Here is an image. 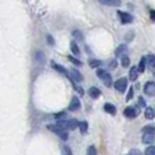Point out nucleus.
Returning a JSON list of instances; mask_svg holds the SVG:
<instances>
[{
  "mask_svg": "<svg viewBox=\"0 0 155 155\" xmlns=\"http://www.w3.org/2000/svg\"><path fill=\"white\" fill-rule=\"evenodd\" d=\"M64 116H65V113H64V112H61V113H57V114H55V118L60 119L61 117H64Z\"/></svg>",
  "mask_w": 155,
  "mask_h": 155,
  "instance_id": "obj_33",
  "label": "nucleus"
},
{
  "mask_svg": "<svg viewBox=\"0 0 155 155\" xmlns=\"http://www.w3.org/2000/svg\"><path fill=\"white\" fill-rule=\"evenodd\" d=\"M139 104H140V105H141V106H145V105H146V104H145V101H143V99H142V98H140Z\"/></svg>",
  "mask_w": 155,
  "mask_h": 155,
  "instance_id": "obj_35",
  "label": "nucleus"
},
{
  "mask_svg": "<svg viewBox=\"0 0 155 155\" xmlns=\"http://www.w3.org/2000/svg\"><path fill=\"white\" fill-rule=\"evenodd\" d=\"M70 82H74V81H76V82H82L83 81V76L81 75V72L76 69H72L71 70V77L69 78Z\"/></svg>",
  "mask_w": 155,
  "mask_h": 155,
  "instance_id": "obj_10",
  "label": "nucleus"
},
{
  "mask_svg": "<svg viewBox=\"0 0 155 155\" xmlns=\"http://www.w3.org/2000/svg\"><path fill=\"white\" fill-rule=\"evenodd\" d=\"M63 153H67V154H71V150H70L69 148H63Z\"/></svg>",
  "mask_w": 155,
  "mask_h": 155,
  "instance_id": "obj_34",
  "label": "nucleus"
},
{
  "mask_svg": "<svg viewBox=\"0 0 155 155\" xmlns=\"http://www.w3.org/2000/svg\"><path fill=\"white\" fill-rule=\"evenodd\" d=\"M72 35L78 40H83V35H82V33L79 31H72Z\"/></svg>",
  "mask_w": 155,
  "mask_h": 155,
  "instance_id": "obj_29",
  "label": "nucleus"
},
{
  "mask_svg": "<svg viewBox=\"0 0 155 155\" xmlns=\"http://www.w3.org/2000/svg\"><path fill=\"white\" fill-rule=\"evenodd\" d=\"M118 15H119V19H120V21L121 23H131L133 21V16L130 14V13H126V12H121V11H119L118 12Z\"/></svg>",
  "mask_w": 155,
  "mask_h": 155,
  "instance_id": "obj_6",
  "label": "nucleus"
},
{
  "mask_svg": "<svg viewBox=\"0 0 155 155\" xmlns=\"http://www.w3.org/2000/svg\"><path fill=\"white\" fill-rule=\"evenodd\" d=\"M143 91H145V93H146L147 96H149V97L155 96V82H147V83L145 84Z\"/></svg>",
  "mask_w": 155,
  "mask_h": 155,
  "instance_id": "obj_5",
  "label": "nucleus"
},
{
  "mask_svg": "<svg viewBox=\"0 0 155 155\" xmlns=\"http://www.w3.org/2000/svg\"><path fill=\"white\" fill-rule=\"evenodd\" d=\"M146 61H147V58H146V57H142V58L140 60L139 65H138V69H139L140 74L145 72V69H146Z\"/></svg>",
  "mask_w": 155,
  "mask_h": 155,
  "instance_id": "obj_19",
  "label": "nucleus"
},
{
  "mask_svg": "<svg viewBox=\"0 0 155 155\" xmlns=\"http://www.w3.org/2000/svg\"><path fill=\"white\" fill-rule=\"evenodd\" d=\"M139 72H140V71H139V69H138L137 67H132V68H131V70H130V74H128L131 82H135V81L138 79Z\"/></svg>",
  "mask_w": 155,
  "mask_h": 155,
  "instance_id": "obj_14",
  "label": "nucleus"
},
{
  "mask_svg": "<svg viewBox=\"0 0 155 155\" xmlns=\"http://www.w3.org/2000/svg\"><path fill=\"white\" fill-rule=\"evenodd\" d=\"M149 16H150V19H152L153 21H155V11L154 9H152V11L149 12Z\"/></svg>",
  "mask_w": 155,
  "mask_h": 155,
  "instance_id": "obj_32",
  "label": "nucleus"
},
{
  "mask_svg": "<svg viewBox=\"0 0 155 155\" xmlns=\"http://www.w3.org/2000/svg\"><path fill=\"white\" fill-rule=\"evenodd\" d=\"M97 76L103 81V83L105 84V86H107V87L112 86V76L110 75L109 71L103 69H98L97 70Z\"/></svg>",
  "mask_w": 155,
  "mask_h": 155,
  "instance_id": "obj_2",
  "label": "nucleus"
},
{
  "mask_svg": "<svg viewBox=\"0 0 155 155\" xmlns=\"http://www.w3.org/2000/svg\"><path fill=\"white\" fill-rule=\"evenodd\" d=\"M79 109H81V101L78 99L77 97H72V99H71L69 104V110L75 112V111H78Z\"/></svg>",
  "mask_w": 155,
  "mask_h": 155,
  "instance_id": "obj_8",
  "label": "nucleus"
},
{
  "mask_svg": "<svg viewBox=\"0 0 155 155\" xmlns=\"http://www.w3.org/2000/svg\"><path fill=\"white\" fill-rule=\"evenodd\" d=\"M101 64V61H99V60H96V58L89 60V65H90L91 68H98Z\"/></svg>",
  "mask_w": 155,
  "mask_h": 155,
  "instance_id": "obj_22",
  "label": "nucleus"
},
{
  "mask_svg": "<svg viewBox=\"0 0 155 155\" xmlns=\"http://www.w3.org/2000/svg\"><path fill=\"white\" fill-rule=\"evenodd\" d=\"M104 111L105 112H107V113H110V114H116L117 113V109L114 105H112V104H110V103H106L105 105H104Z\"/></svg>",
  "mask_w": 155,
  "mask_h": 155,
  "instance_id": "obj_16",
  "label": "nucleus"
},
{
  "mask_svg": "<svg viewBox=\"0 0 155 155\" xmlns=\"http://www.w3.org/2000/svg\"><path fill=\"white\" fill-rule=\"evenodd\" d=\"M78 123L76 119H71V120H58L57 121V125L60 127H62L64 130H75L78 127Z\"/></svg>",
  "mask_w": 155,
  "mask_h": 155,
  "instance_id": "obj_3",
  "label": "nucleus"
},
{
  "mask_svg": "<svg viewBox=\"0 0 155 155\" xmlns=\"http://www.w3.org/2000/svg\"><path fill=\"white\" fill-rule=\"evenodd\" d=\"M68 58H69V61H71L75 65H78V67H81V65H82V62H81L79 60H77V58H75L74 56H68Z\"/></svg>",
  "mask_w": 155,
  "mask_h": 155,
  "instance_id": "obj_26",
  "label": "nucleus"
},
{
  "mask_svg": "<svg viewBox=\"0 0 155 155\" xmlns=\"http://www.w3.org/2000/svg\"><path fill=\"white\" fill-rule=\"evenodd\" d=\"M47 41L49 42V45H50V46H53V45H54V43H55L54 38H53V36H51L50 34H49V35H47Z\"/></svg>",
  "mask_w": 155,
  "mask_h": 155,
  "instance_id": "obj_30",
  "label": "nucleus"
},
{
  "mask_svg": "<svg viewBox=\"0 0 155 155\" xmlns=\"http://www.w3.org/2000/svg\"><path fill=\"white\" fill-rule=\"evenodd\" d=\"M145 154L146 155H155V147L154 146H149V147L145 150Z\"/></svg>",
  "mask_w": 155,
  "mask_h": 155,
  "instance_id": "obj_27",
  "label": "nucleus"
},
{
  "mask_svg": "<svg viewBox=\"0 0 155 155\" xmlns=\"http://www.w3.org/2000/svg\"><path fill=\"white\" fill-rule=\"evenodd\" d=\"M132 97H133V89H131V90H130V92H128V94H127L126 101H131V99H132Z\"/></svg>",
  "mask_w": 155,
  "mask_h": 155,
  "instance_id": "obj_31",
  "label": "nucleus"
},
{
  "mask_svg": "<svg viewBox=\"0 0 155 155\" xmlns=\"http://www.w3.org/2000/svg\"><path fill=\"white\" fill-rule=\"evenodd\" d=\"M127 50H128V48H127L126 45H120V46L116 49V56L117 57H123V56L126 55Z\"/></svg>",
  "mask_w": 155,
  "mask_h": 155,
  "instance_id": "obj_12",
  "label": "nucleus"
},
{
  "mask_svg": "<svg viewBox=\"0 0 155 155\" xmlns=\"http://www.w3.org/2000/svg\"><path fill=\"white\" fill-rule=\"evenodd\" d=\"M127 83H128V82H127V78L121 77L114 82V87H116V90L118 92L123 93V92H125L126 89H127Z\"/></svg>",
  "mask_w": 155,
  "mask_h": 155,
  "instance_id": "obj_4",
  "label": "nucleus"
},
{
  "mask_svg": "<svg viewBox=\"0 0 155 155\" xmlns=\"http://www.w3.org/2000/svg\"><path fill=\"white\" fill-rule=\"evenodd\" d=\"M155 116V111L152 107H147L146 111H145V117L146 119H153Z\"/></svg>",
  "mask_w": 155,
  "mask_h": 155,
  "instance_id": "obj_21",
  "label": "nucleus"
},
{
  "mask_svg": "<svg viewBox=\"0 0 155 155\" xmlns=\"http://www.w3.org/2000/svg\"><path fill=\"white\" fill-rule=\"evenodd\" d=\"M70 49H71V51H72V54L74 55H79L81 53H79V48H78V45L75 42V41H72L71 43H70Z\"/></svg>",
  "mask_w": 155,
  "mask_h": 155,
  "instance_id": "obj_20",
  "label": "nucleus"
},
{
  "mask_svg": "<svg viewBox=\"0 0 155 155\" xmlns=\"http://www.w3.org/2000/svg\"><path fill=\"white\" fill-rule=\"evenodd\" d=\"M51 67H53V69H55L56 71H58L60 74H62V75H64V76H67L68 78H70L69 72L67 71V69H65L64 67H62V65H60V64H57V63H55V62L51 63Z\"/></svg>",
  "mask_w": 155,
  "mask_h": 155,
  "instance_id": "obj_9",
  "label": "nucleus"
},
{
  "mask_svg": "<svg viewBox=\"0 0 155 155\" xmlns=\"http://www.w3.org/2000/svg\"><path fill=\"white\" fill-rule=\"evenodd\" d=\"M86 153H87V155H94L97 154V149L94 148V146H90V147L87 148Z\"/></svg>",
  "mask_w": 155,
  "mask_h": 155,
  "instance_id": "obj_28",
  "label": "nucleus"
},
{
  "mask_svg": "<svg viewBox=\"0 0 155 155\" xmlns=\"http://www.w3.org/2000/svg\"><path fill=\"white\" fill-rule=\"evenodd\" d=\"M121 65L124 67V68H127L128 65H130V58H128V56H123L121 57Z\"/></svg>",
  "mask_w": 155,
  "mask_h": 155,
  "instance_id": "obj_25",
  "label": "nucleus"
},
{
  "mask_svg": "<svg viewBox=\"0 0 155 155\" xmlns=\"http://www.w3.org/2000/svg\"><path fill=\"white\" fill-rule=\"evenodd\" d=\"M147 61H148L149 67L153 68V69H155V56L154 55H149V56L147 57Z\"/></svg>",
  "mask_w": 155,
  "mask_h": 155,
  "instance_id": "obj_24",
  "label": "nucleus"
},
{
  "mask_svg": "<svg viewBox=\"0 0 155 155\" xmlns=\"http://www.w3.org/2000/svg\"><path fill=\"white\" fill-rule=\"evenodd\" d=\"M78 128H79V131L82 134H84V133L87 132V130H89V124L86 123V121H79L78 123Z\"/></svg>",
  "mask_w": 155,
  "mask_h": 155,
  "instance_id": "obj_18",
  "label": "nucleus"
},
{
  "mask_svg": "<svg viewBox=\"0 0 155 155\" xmlns=\"http://www.w3.org/2000/svg\"><path fill=\"white\" fill-rule=\"evenodd\" d=\"M101 94V91L98 87H96V86H92V87L89 89V96H90L91 98H93V99H97Z\"/></svg>",
  "mask_w": 155,
  "mask_h": 155,
  "instance_id": "obj_13",
  "label": "nucleus"
},
{
  "mask_svg": "<svg viewBox=\"0 0 155 155\" xmlns=\"http://www.w3.org/2000/svg\"><path fill=\"white\" fill-rule=\"evenodd\" d=\"M131 154H140V150H131Z\"/></svg>",
  "mask_w": 155,
  "mask_h": 155,
  "instance_id": "obj_37",
  "label": "nucleus"
},
{
  "mask_svg": "<svg viewBox=\"0 0 155 155\" xmlns=\"http://www.w3.org/2000/svg\"><path fill=\"white\" fill-rule=\"evenodd\" d=\"M101 4L105 5V6H119L121 4V0H98Z\"/></svg>",
  "mask_w": 155,
  "mask_h": 155,
  "instance_id": "obj_15",
  "label": "nucleus"
},
{
  "mask_svg": "<svg viewBox=\"0 0 155 155\" xmlns=\"http://www.w3.org/2000/svg\"><path fill=\"white\" fill-rule=\"evenodd\" d=\"M155 134H152V133H143L142 135V142L146 143V145H150L153 143L155 140Z\"/></svg>",
  "mask_w": 155,
  "mask_h": 155,
  "instance_id": "obj_11",
  "label": "nucleus"
},
{
  "mask_svg": "<svg viewBox=\"0 0 155 155\" xmlns=\"http://www.w3.org/2000/svg\"><path fill=\"white\" fill-rule=\"evenodd\" d=\"M47 128H48L49 131H51L53 133H55V134H57L62 140H68V137H69V135H68V132H67L64 128L60 127L58 125H48Z\"/></svg>",
  "mask_w": 155,
  "mask_h": 155,
  "instance_id": "obj_1",
  "label": "nucleus"
},
{
  "mask_svg": "<svg viewBox=\"0 0 155 155\" xmlns=\"http://www.w3.org/2000/svg\"><path fill=\"white\" fill-rule=\"evenodd\" d=\"M35 58H36V61H38V63H39L40 65H43L46 63V57H45V54L42 51H36Z\"/></svg>",
  "mask_w": 155,
  "mask_h": 155,
  "instance_id": "obj_17",
  "label": "nucleus"
},
{
  "mask_svg": "<svg viewBox=\"0 0 155 155\" xmlns=\"http://www.w3.org/2000/svg\"><path fill=\"white\" fill-rule=\"evenodd\" d=\"M124 114L125 117H127V118H130V119H134L135 117L139 114V111L138 109H135V107H126L124 111Z\"/></svg>",
  "mask_w": 155,
  "mask_h": 155,
  "instance_id": "obj_7",
  "label": "nucleus"
},
{
  "mask_svg": "<svg viewBox=\"0 0 155 155\" xmlns=\"http://www.w3.org/2000/svg\"><path fill=\"white\" fill-rule=\"evenodd\" d=\"M142 132L143 133H152V134H155V127L152 126V125H147L142 128Z\"/></svg>",
  "mask_w": 155,
  "mask_h": 155,
  "instance_id": "obj_23",
  "label": "nucleus"
},
{
  "mask_svg": "<svg viewBox=\"0 0 155 155\" xmlns=\"http://www.w3.org/2000/svg\"><path fill=\"white\" fill-rule=\"evenodd\" d=\"M116 65H117L116 61H112V62L110 63V67H113V68H114V67H116Z\"/></svg>",
  "mask_w": 155,
  "mask_h": 155,
  "instance_id": "obj_36",
  "label": "nucleus"
}]
</instances>
